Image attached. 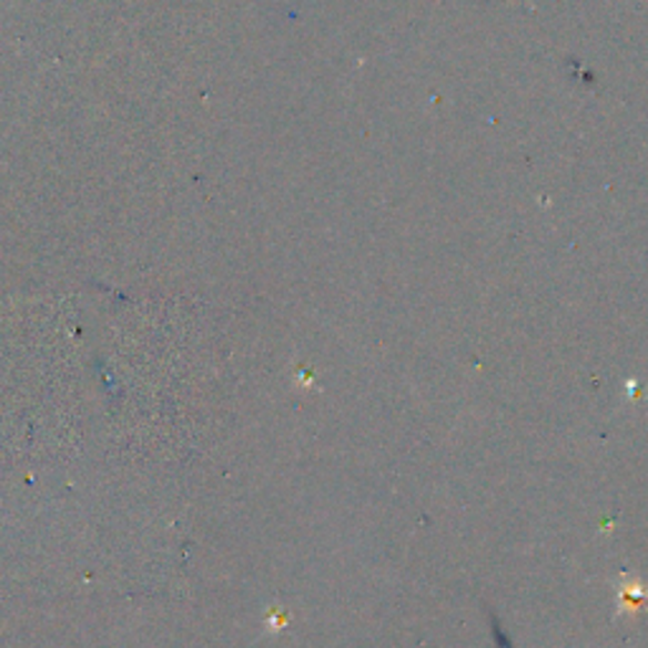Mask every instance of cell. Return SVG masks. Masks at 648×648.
Wrapping results in <instances>:
<instances>
[{
    "label": "cell",
    "mask_w": 648,
    "mask_h": 648,
    "mask_svg": "<svg viewBox=\"0 0 648 648\" xmlns=\"http://www.w3.org/2000/svg\"><path fill=\"white\" fill-rule=\"evenodd\" d=\"M646 598V590H644V585H638V583H631V585H626L624 590H620V606H636V603H641Z\"/></svg>",
    "instance_id": "6da1fadb"
}]
</instances>
